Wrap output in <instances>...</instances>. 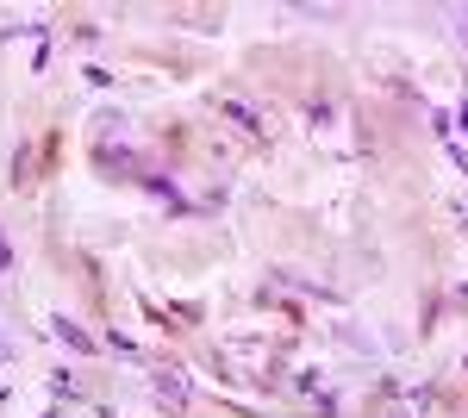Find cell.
<instances>
[{
  "mask_svg": "<svg viewBox=\"0 0 468 418\" xmlns=\"http://www.w3.org/2000/svg\"><path fill=\"white\" fill-rule=\"evenodd\" d=\"M456 38L468 44V6H456Z\"/></svg>",
  "mask_w": 468,
  "mask_h": 418,
  "instance_id": "cell-4",
  "label": "cell"
},
{
  "mask_svg": "<svg viewBox=\"0 0 468 418\" xmlns=\"http://www.w3.org/2000/svg\"><path fill=\"white\" fill-rule=\"evenodd\" d=\"M156 400H169V406H181V400H187V387H181L176 375H156Z\"/></svg>",
  "mask_w": 468,
  "mask_h": 418,
  "instance_id": "cell-2",
  "label": "cell"
},
{
  "mask_svg": "<svg viewBox=\"0 0 468 418\" xmlns=\"http://www.w3.org/2000/svg\"><path fill=\"white\" fill-rule=\"evenodd\" d=\"M225 113H231V119H244L250 132H262V119H256V113H250V106H244V101H225Z\"/></svg>",
  "mask_w": 468,
  "mask_h": 418,
  "instance_id": "cell-3",
  "label": "cell"
},
{
  "mask_svg": "<svg viewBox=\"0 0 468 418\" xmlns=\"http://www.w3.org/2000/svg\"><path fill=\"white\" fill-rule=\"evenodd\" d=\"M57 338H63V344H69V349H81V356L94 349V338H88L81 325H69V318H57Z\"/></svg>",
  "mask_w": 468,
  "mask_h": 418,
  "instance_id": "cell-1",
  "label": "cell"
}]
</instances>
